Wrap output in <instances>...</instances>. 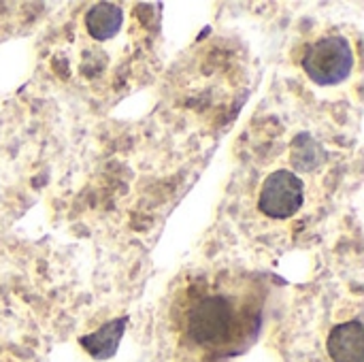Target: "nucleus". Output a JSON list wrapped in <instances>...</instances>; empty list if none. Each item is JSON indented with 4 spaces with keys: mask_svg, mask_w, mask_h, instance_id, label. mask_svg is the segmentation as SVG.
<instances>
[{
    "mask_svg": "<svg viewBox=\"0 0 364 362\" xmlns=\"http://www.w3.org/2000/svg\"><path fill=\"white\" fill-rule=\"evenodd\" d=\"M245 307L228 290H196L183 312L186 337L203 350H226L245 335Z\"/></svg>",
    "mask_w": 364,
    "mask_h": 362,
    "instance_id": "obj_1",
    "label": "nucleus"
},
{
    "mask_svg": "<svg viewBox=\"0 0 364 362\" xmlns=\"http://www.w3.org/2000/svg\"><path fill=\"white\" fill-rule=\"evenodd\" d=\"M301 64L311 81L320 85H337L352 73V45L346 36L339 34L324 36L305 49Z\"/></svg>",
    "mask_w": 364,
    "mask_h": 362,
    "instance_id": "obj_2",
    "label": "nucleus"
},
{
    "mask_svg": "<svg viewBox=\"0 0 364 362\" xmlns=\"http://www.w3.org/2000/svg\"><path fill=\"white\" fill-rule=\"evenodd\" d=\"M305 201V183L292 171L271 173L258 196V209L271 220H286L301 211Z\"/></svg>",
    "mask_w": 364,
    "mask_h": 362,
    "instance_id": "obj_3",
    "label": "nucleus"
},
{
    "mask_svg": "<svg viewBox=\"0 0 364 362\" xmlns=\"http://www.w3.org/2000/svg\"><path fill=\"white\" fill-rule=\"evenodd\" d=\"M126 318H117L105 326H100L96 333L92 335H85L81 337V346L85 348V352L96 358V361H107L109 356L115 354L122 337H124V331H126Z\"/></svg>",
    "mask_w": 364,
    "mask_h": 362,
    "instance_id": "obj_6",
    "label": "nucleus"
},
{
    "mask_svg": "<svg viewBox=\"0 0 364 362\" xmlns=\"http://www.w3.org/2000/svg\"><path fill=\"white\" fill-rule=\"evenodd\" d=\"M124 23V11L122 6L113 2H96L85 13V28L87 34L96 41H109L113 38Z\"/></svg>",
    "mask_w": 364,
    "mask_h": 362,
    "instance_id": "obj_5",
    "label": "nucleus"
},
{
    "mask_svg": "<svg viewBox=\"0 0 364 362\" xmlns=\"http://www.w3.org/2000/svg\"><path fill=\"white\" fill-rule=\"evenodd\" d=\"M326 350L333 362H364V326L350 320L335 326L328 335Z\"/></svg>",
    "mask_w": 364,
    "mask_h": 362,
    "instance_id": "obj_4",
    "label": "nucleus"
},
{
    "mask_svg": "<svg viewBox=\"0 0 364 362\" xmlns=\"http://www.w3.org/2000/svg\"><path fill=\"white\" fill-rule=\"evenodd\" d=\"M292 160L299 171H314L320 162H324V149L311 134L303 132L294 139Z\"/></svg>",
    "mask_w": 364,
    "mask_h": 362,
    "instance_id": "obj_7",
    "label": "nucleus"
}]
</instances>
